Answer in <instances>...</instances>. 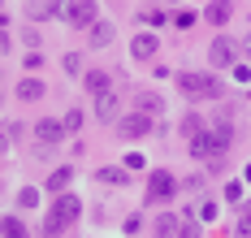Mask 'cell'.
<instances>
[{"instance_id": "13", "label": "cell", "mask_w": 251, "mask_h": 238, "mask_svg": "<svg viewBox=\"0 0 251 238\" xmlns=\"http://www.w3.org/2000/svg\"><path fill=\"white\" fill-rule=\"evenodd\" d=\"M130 48H134V56H139V61H151L160 44H156V35H134V44H130Z\"/></svg>"}, {"instance_id": "21", "label": "cell", "mask_w": 251, "mask_h": 238, "mask_svg": "<svg viewBox=\"0 0 251 238\" xmlns=\"http://www.w3.org/2000/svg\"><path fill=\"white\" fill-rule=\"evenodd\" d=\"M165 18H169V13H160V9H148V13H143L148 26H165Z\"/></svg>"}, {"instance_id": "24", "label": "cell", "mask_w": 251, "mask_h": 238, "mask_svg": "<svg viewBox=\"0 0 251 238\" xmlns=\"http://www.w3.org/2000/svg\"><path fill=\"white\" fill-rule=\"evenodd\" d=\"M212 216H217V204H212V199H203V204H200V221H203V225H208Z\"/></svg>"}, {"instance_id": "27", "label": "cell", "mask_w": 251, "mask_h": 238, "mask_svg": "<svg viewBox=\"0 0 251 238\" xmlns=\"http://www.w3.org/2000/svg\"><path fill=\"white\" fill-rule=\"evenodd\" d=\"M226 199H229V204H238V199H243V186L229 182V186H226Z\"/></svg>"}, {"instance_id": "19", "label": "cell", "mask_w": 251, "mask_h": 238, "mask_svg": "<svg viewBox=\"0 0 251 238\" xmlns=\"http://www.w3.org/2000/svg\"><path fill=\"white\" fill-rule=\"evenodd\" d=\"M96 178H100L104 186H126V169H100Z\"/></svg>"}, {"instance_id": "5", "label": "cell", "mask_w": 251, "mask_h": 238, "mask_svg": "<svg viewBox=\"0 0 251 238\" xmlns=\"http://www.w3.org/2000/svg\"><path fill=\"white\" fill-rule=\"evenodd\" d=\"M174 190H177V178L169 169H151L148 173V195L151 199H174Z\"/></svg>"}, {"instance_id": "22", "label": "cell", "mask_w": 251, "mask_h": 238, "mask_svg": "<svg viewBox=\"0 0 251 238\" xmlns=\"http://www.w3.org/2000/svg\"><path fill=\"white\" fill-rule=\"evenodd\" d=\"M18 204H22V208H35V204H39V190H30V186H26L22 195H18Z\"/></svg>"}, {"instance_id": "11", "label": "cell", "mask_w": 251, "mask_h": 238, "mask_svg": "<svg viewBox=\"0 0 251 238\" xmlns=\"http://www.w3.org/2000/svg\"><path fill=\"white\" fill-rule=\"evenodd\" d=\"M177 234H182V216H174V212L156 216V238H177Z\"/></svg>"}, {"instance_id": "20", "label": "cell", "mask_w": 251, "mask_h": 238, "mask_svg": "<svg viewBox=\"0 0 251 238\" xmlns=\"http://www.w3.org/2000/svg\"><path fill=\"white\" fill-rule=\"evenodd\" d=\"M4 238H26V225L18 221V216H9V221H4Z\"/></svg>"}, {"instance_id": "28", "label": "cell", "mask_w": 251, "mask_h": 238, "mask_svg": "<svg viewBox=\"0 0 251 238\" xmlns=\"http://www.w3.org/2000/svg\"><path fill=\"white\" fill-rule=\"evenodd\" d=\"M243 52H247V56H251V35H247V39H243Z\"/></svg>"}, {"instance_id": "8", "label": "cell", "mask_w": 251, "mask_h": 238, "mask_svg": "<svg viewBox=\"0 0 251 238\" xmlns=\"http://www.w3.org/2000/svg\"><path fill=\"white\" fill-rule=\"evenodd\" d=\"M134 113H143V117H160V113H165V100H160L156 91H134Z\"/></svg>"}, {"instance_id": "9", "label": "cell", "mask_w": 251, "mask_h": 238, "mask_svg": "<svg viewBox=\"0 0 251 238\" xmlns=\"http://www.w3.org/2000/svg\"><path fill=\"white\" fill-rule=\"evenodd\" d=\"M96 13H100V9H96V0H78L70 22H74V26H96Z\"/></svg>"}, {"instance_id": "25", "label": "cell", "mask_w": 251, "mask_h": 238, "mask_svg": "<svg viewBox=\"0 0 251 238\" xmlns=\"http://www.w3.org/2000/svg\"><path fill=\"white\" fill-rule=\"evenodd\" d=\"M234 234H238V238H251V212H243V221L234 225Z\"/></svg>"}, {"instance_id": "23", "label": "cell", "mask_w": 251, "mask_h": 238, "mask_svg": "<svg viewBox=\"0 0 251 238\" xmlns=\"http://www.w3.org/2000/svg\"><path fill=\"white\" fill-rule=\"evenodd\" d=\"M177 238H203L200 234V221H182V234H177Z\"/></svg>"}, {"instance_id": "29", "label": "cell", "mask_w": 251, "mask_h": 238, "mask_svg": "<svg viewBox=\"0 0 251 238\" xmlns=\"http://www.w3.org/2000/svg\"><path fill=\"white\" fill-rule=\"evenodd\" d=\"M247 212H251V204H247Z\"/></svg>"}, {"instance_id": "12", "label": "cell", "mask_w": 251, "mask_h": 238, "mask_svg": "<svg viewBox=\"0 0 251 238\" xmlns=\"http://www.w3.org/2000/svg\"><path fill=\"white\" fill-rule=\"evenodd\" d=\"M96 117H100V121H117V95H113V91L96 95Z\"/></svg>"}, {"instance_id": "17", "label": "cell", "mask_w": 251, "mask_h": 238, "mask_svg": "<svg viewBox=\"0 0 251 238\" xmlns=\"http://www.w3.org/2000/svg\"><path fill=\"white\" fill-rule=\"evenodd\" d=\"M212 134L229 147V139H234V121H229V117H217V121H212Z\"/></svg>"}, {"instance_id": "2", "label": "cell", "mask_w": 251, "mask_h": 238, "mask_svg": "<svg viewBox=\"0 0 251 238\" xmlns=\"http://www.w3.org/2000/svg\"><path fill=\"white\" fill-rule=\"evenodd\" d=\"M177 91L186 100H221V82L212 74H177Z\"/></svg>"}, {"instance_id": "16", "label": "cell", "mask_w": 251, "mask_h": 238, "mask_svg": "<svg viewBox=\"0 0 251 238\" xmlns=\"http://www.w3.org/2000/svg\"><path fill=\"white\" fill-rule=\"evenodd\" d=\"M70 182H74V169L65 165V169H56V173L48 178V190H56V195H65V186H70Z\"/></svg>"}, {"instance_id": "4", "label": "cell", "mask_w": 251, "mask_h": 238, "mask_svg": "<svg viewBox=\"0 0 251 238\" xmlns=\"http://www.w3.org/2000/svg\"><path fill=\"white\" fill-rule=\"evenodd\" d=\"M208 61H212V65H229V70H234V65H238V44H234L229 35H217V39L208 44Z\"/></svg>"}, {"instance_id": "1", "label": "cell", "mask_w": 251, "mask_h": 238, "mask_svg": "<svg viewBox=\"0 0 251 238\" xmlns=\"http://www.w3.org/2000/svg\"><path fill=\"white\" fill-rule=\"evenodd\" d=\"M78 212H82L78 195H61V199L52 204V212H48V225H44V234H48V238H56L61 230H70V225L78 221Z\"/></svg>"}, {"instance_id": "3", "label": "cell", "mask_w": 251, "mask_h": 238, "mask_svg": "<svg viewBox=\"0 0 251 238\" xmlns=\"http://www.w3.org/2000/svg\"><path fill=\"white\" fill-rule=\"evenodd\" d=\"M221 152H226V143L212 134V126L191 139V156H195V160H212V165H217V160H221Z\"/></svg>"}, {"instance_id": "14", "label": "cell", "mask_w": 251, "mask_h": 238, "mask_svg": "<svg viewBox=\"0 0 251 238\" xmlns=\"http://www.w3.org/2000/svg\"><path fill=\"white\" fill-rule=\"evenodd\" d=\"M113 35H117V30L108 26V22H96V26H91V48H108Z\"/></svg>"}, {"instance_id": "26", "label": "cell", "mask_w": 251, "mask_h": 238, "mask_svg": "<svg viewBox=\"0 0 251 238\" xmlns=\"http://www.w3.org/2000/svg\"><path fill=\"white\" fill-rule=\"evenodd\" d=\"M78 126H82V113L70 108V113H65V130H78Z\"/></svg>"}, {"instance_id": "10", "label": "cell", "mask_w": 251, "mask_h": 238, "mask_svg": "<svg viewBox=\"0 0 251 238\" xmlns=\"http://www.w3.org/2000/svg\"><path fill=\"white\" fill-rule=\"evenodd\" d=\"M229 13H234V4H229V0H212V4L203 9V18H208L212 26H226V22H229Z\"/></svg>"}, {"instance_id": "15", "label": "cell", "mask_w": 251, "mask_h": 238, "mask_svg": "<svg viewBox=\"0 0 251 238\" xmlns=\"http://www.w3.org/2000/svg\"><path fill=\"white\" fill-rule=\"evenodd\" d=\"M87 91H91V95H104V91H113V78L100 74V70H91V74H87Z\"/></svg>"}, {"instance_id": "6", "label": "cell", "mask_w": 251, "mask_h": 238, "mask_svg": "<svg viewBox=\"0 0 251 238\" xmlns=\"http://www.w3.org/2000/svg\"><path fill=\"white\" fill-rule=\"evenodd\" d=\"M148 130H151V117H143V113H134V108H130V117H122V121H117V134H122L126 143L143 139Z\"/></svg>"}, {"instance_id": "7", "label": "cell", "mask_w": 251, "mask_h": 238, "mask_svg": "<svg viewBox=\"0 0 251 238\" xmlns=\"http://www.w3.org/2000/svg\"><path fill=\"white\" fill-rule=\"evenodd\" d=\"M65 134H70V130H65V121H56V117H44V121L35 126V143H39V147H56Z\"/></svg>"}, {"instance_id": "18", "label": "cell", "mask_w": 251, "mask_h": 238, "mask_svg": "<svg viewBox=\"0 0 251 238\" xmlns=\"http://www.w3.org/2000/svg\"><path fill=\"white\" fill-rule=\"evenodd\" d=\"M18 95H22V100H39V95H44V82H39V78H26L22 87H18Z\"/></svg>"}]
</instances>
